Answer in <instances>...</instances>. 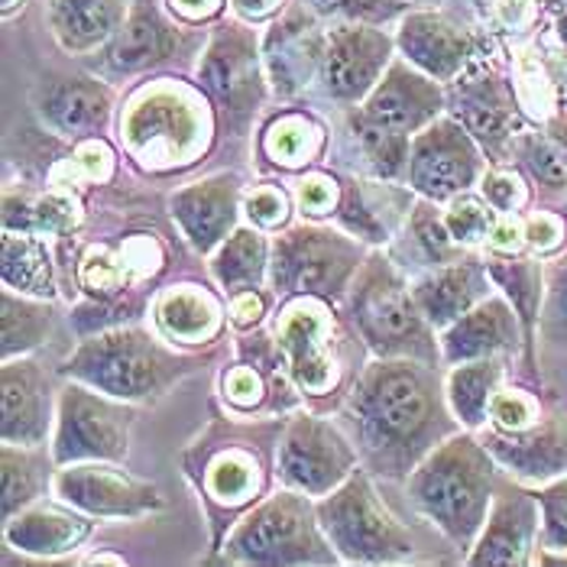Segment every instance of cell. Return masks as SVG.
I'll return each instance as SVG.
<instances>
[{
    "label": "cell",
    "instance_id": "cell-1",
    "mask_svg": "<svg viewBox=\"0 0 567 567\" xmlns=\"http://www.w3.org/2000/svg\"><path fill=\"white\" fill-rule=\"evenodd\" d=\"M348 412L360 457L390 481L412 474L461 425L435 367L405 357H377L363 367L350 386Z\"/></svg>",
    "mask_w": 567,
    "mask_h": 567
},
{
    "label": "cell",
    "instance_id": "cell-2",
    "mask_svg": "<svg viewBox=\"0 0 567 567\" xmlns=\"http://www.w3.org/2000/svg\"><path fill=\"white\" fill-rule=\"evenodd\" d=\"M405 493L451 545L471 551L496 496V457L474 435L454 432L409 474Z\"/></svg>",
    "mask_w": 567,
    "mask_h": 567
},
{
    "label": "cell",
    "instance_id": "cell-3",
    "mask_svg": "<svg viewBox=\"0 0 567 567\" xmlns=\"http://www.w3.org/2000/svg\"><path fill=\"white\" fill-rule=\"evenodd\" d=\"M205 87L178 79H156L131 94L121 117V140L146 173L192 166L212 140V107Z\"/></svg>",
    "mask_w": 567,
    "mask_h": 567
},
{
    "label": "cell",
    "instance_id": "cell-4",
    "mask_svg": "<svg viewBox=\"0 0 567 567\" xmlns=\"http://www.w3.org/2000/svg\"><path fill=\"white\" fill-rule=\"evenodd\" d=\"M195 370V360L166 348L143 328H104L79 344L65 377L124 402H156Z\"/></svg>",
    "mask_w": 567,
    "mask_h": 567
},
{
    "label": "cell",
    "instance_id": "cell-5",
    "mask_svg": "<svg viewBox=\"0 0 567 567\" xmlns=\"http://www.w3.org/2000/svg\"><path fill=\"white\" fill-rule=\"evenodd\" d=\"M350 315L373 357H405L435 367L441 350L435 328L419 311L412 286L383 254L367 257L350 286Z\"/></svg>",
    "mask_w": 567,
    "mask_h": 567
},
{
    "label": "cell",
    "instance_id": "cell-6",
    "mask_svg": "<svg viewBox=\"0 0 567 567\" xmlns=\"http://www.w3.org/2000/svg\"><path fill=\"white\" fill-rule=\"evenodd\" d=\"M230 565H334L341 555L328 542L318 506L308 493L282 489L254 506L224 542Z\"/></svg>",
    "mask_w": 567,
    "mask_h": 567
},
{
    "label": "cell",
    "instance_id": "cell-7",
    "mask_svg": "<svg viewBox=\"0 0 567 567\" xmlns=\"http://www.w3.org/2000/svg\"><path fill=\"white\" fill-rule=\"evenodd\" d=\"M318 519L348 565H402L415 558L409 528L395 519L377 496L367 471H353L348 481L318 503Z\"/></svg>",
    "mask_w": 567,
    "mask_h": 567
},
{
    "label": "cell",
    "instance_id": "cell-8",
    "mask_svg": "<svg viewBox=\"0 0 567 567\" xmlns=\"http://www.w3.org/2000/svg\"><path fill=\"white\" fill-rule=\"evenodd\" d=\"M328 302L321 296H296L276 321V344L289 380L308 399L341 393L350 377V341Z\"/></svg>",
    "mask_w": 567,
    "mask_h": 567
},
{
    "label": "cell",
    "instance_id": "cell-9",
    "mask_svg": "<svg viewBox=\"0 0 567 567\" xmlns=\"http://www.w3.org/2000/svg\"><path fill=\"white\" fill-rule=\"evenodd\" d=\"M367 250L357 237L321 224H299L276 237L269 279L286 296H321L341 299L353 286Z\"/></svg>",
    "mask_w": 567,
    "mask_h": 567
},
{
    "label": "cell",
    "instance_id": "cell-10",
    "mask_svg": "<svg viewBox=\"0 0 567 567\" xmlns=\"http://www.w3.org/2000/svg\"><path fill=\"white\" fill-rule=\"evenodd\" d=\"M185 474L195 481L215 519L257 503L266 489V457L240 425H215L185 451Z\"/></svg>",
    "mask_w": 567,
    "mask_h": 567
},
{
    "label": "cell",
    "instance_id": "cell-11",
    "mask_svg": "<svg viewBox=\"0 0 567 567\" xmlns=\"http://www.w3.org/2000/svg\"><path fill=\"white\" fill-rule=\"evenodd\" d=\"M198 85L230 121V127H244L257 117L266 101V65L262 43L247 20H224L212 30L198 59Z\"/></svg>",
    "mask_w": 567,
    "mask_h": 567
},
{
    "label": "cell",
    "instance_id": "cell-12",
    "mask_svg": "<svg viewBox=\"0 0 567 567\" xmlns=\"http://www.w3.org/2000/svg\"><path fill=\"white\" fill-rule=\"evenodd\" d=\"M136 422V409L124 399L107 393H94L85 383H69L59 393L55 412V441L52 461L82 464V461H124L131 451V432Z\"/></svg>",
    "mask_w": 567,
    "mask_h": 567
},
{
    "label": "cell",
    "instance_id": "cell-13",
    "mask_svg": "<svg viewBox=\"0 0 567 567\" xmlns=\"http://www.w3.org/2000/svg\"><path fill=\"white\" fill-rule=\"evenodd\" d=\"M357 447L338 425L306 412L279 429L276 477L289 489L328 496L357 471Z\"/></svg>",
    "mask_w": 567,
    "mask_h": 567
},
{
    "label": "cell",
    "instance_id": "cell-14",
    "mask_svg": "<svg viewBox=\"0 0 567 567\" xmlns=\"http://www.w3.org/2000/svg\"><path fill=\"white\" fill-rule=\"evenodd\" d=\"M447 104L457 107V121L496 159L516 146L523 136V107L516 85L496 69V59L481 52L454 82Z\"/></svg>",
    "mask_w": 567,
    "mask_h": 567
},
{
    "label": "cell",
    "instance_id": "cell-15",
    "mask_svg": "<svg viewBox=\"0 0 567 567\" xmlns=\"http://www.w3.org/2000/svg\"><path fill=\"white\" fill-rule=\"evenodd\" d=\"M205 33L188 23L178 27L169 20L156 0H133L131 13L117 37L101 49L104 75H143L150 69H163L188 59L195 49H205Z\"/></svg>",
    "mask_w": 567,
    "mask_h": 567
},
{
    "label": "cell",
    "instance_id": "cell-16",
    "mask_svg": "<svg viewBox=\"0 0 567 567\" xmlns=\"http://www.w3.org/2000/svg\"><path fill=\"white\" fill-rule=\"evenodd\" d=\"M483 156L477 140L457 117H437L412 136L409 182L432 202H451L471 192L483 178Z\"/></svg>",
    "mask_w": 567,
    "mask_h": 567
},
{
    "label": "cell",
    "instance_id": "cell-17",
    "mask_svg": "<svg viewBox=\"0 0 567 567\" xmlns=\"http://www.w3.org/2000/svg\"><path fill=\"white\" fill-rule=\"evenodd\" d=\"M328 33L331 30L321 27V17L308 3H286V10L262 37L266 79L279 97H299L311 87V82L321 79Z\"/></svg>",
    "mask_w": 567,
    "mask_h": 567
},
{
    "label": "cell",
    "instance_id": "cell-18",
    "mask_svg": "<svg viewBox=\"0 0 567 567\" xmlns=\"http://www.w3.org/2000/svg\"><path fill=\"white\" fill-rule=\"evenodd\" d=\"M55 499L104 519H124V516H146L166 506L163 493L146 481H136L114 467V461H82V464H62L52 477Z\"/></svg>",
    "mask_w": 567,
    "mask_h": 567
},
{
    "label": "cell",
    "instance_id": "cell-19",
    "mask_svg": "<svg viewBox=\"0 0 567 567\" xmlns=\"http://www.w3.org/2000/svg\"><path fill=\"white\" fill-rule=\"evenodd\" d=\"M395 40L377 23H334L321 65V94L334 104H360L393 65Z\"/></svg>",
    "mask_w": 567,
    "mask_h": 567
},
{
    "label": "cell",
    "instance_id": "cell-20",
    "mask_svg": "<svg viewBox=\"0 0 567 567\" xmlns=\"http://www.w3.org/2000/svg\"><path fill=\"white\" fill-rule=\"evenodd\" d=\"M447 107V91L437 79L425 75L405 59H393L380 85L373 87L353 111V121L370 124L377 131L415 136L435 124Z\"/></svg>",
    "mask_w": 567,
    "mask_h": 567
},
{
    "label": "cell",
    "instance_id": "cell-21",
    "mask_svg": "<svg viewBox=\"0 0 567 567\" xmlns=\"http://www.w3.org/2000/svg\"><path fill=\"white\" fill-rule=\"evenodd\" d=\"M166 247L150 230H131L117 240L87 244L79 257L75 276L82 292L97 302H114L136 292L140 282H150L166 266Z\"/></svg>",
    "mask_w": 567,
    "mask_h": 567
},
{
    "label": "cell",
    "instance_id": "cell-22",
    "mask_svg": "<svg viewBox=\"0 0 567 567\" xmlns=\"http://www.w3.org/2000/svg\"><path fill=\"white\" fill-rule=\"evenodd\" d=\"M395 49L405 62L437 79L441 85H451L483 52L481 40L471 30L437 10H409L399 20Z\"/></svg>",
    "mask_w": 567,
    "mask_h": 567
},
{
    "label": "cell",
    "instance_id": "cell-23",
    "mask_svg": "<svg viewBox=\"0 0 567 567\" xmlns=\"http://www.w3.org/2000/svg\"><path fill=\"white\" fill-rule=\"evenodd\" d=\"M114 87L94 75H52L33 91V111L59 136H91L107 127L114 114Z\"/></svg>",
    "mask_w": 567,
    "mask_h": 567
},
{
    "label": "cell",
    "instance_id": "cell-24",
    "mask_svg": "<svg viewBox=\"0 0 567 567\" xmlns=\"http://www.w3.org/2000/svg\"><path fill=\"white\" fill-rule=\"evenodd\" d=\"M538 523H542L538 496L516 486L496 489L481 538L467 555V565H532L535 538L542 535Z\"/></svg>",
    "mask_w": 567,
    "mask_h": 567
},
{
    "label": "cell",
    "instance_id": "cell-25",
    "mask_svg": "<svg viewBox=\"0 0 567 567\" xmlns=\"http://www.w3.org/2000/svg\"><path fill=\"white\" fill-rule=\"evenodd\" d=\"M169 212L182 227L185 240L198 254H212L234 234L237 212H240V178L237 175H208L173 192Z\"/></svg>",
    "mask_w": 567,
    "mask_h": 567
},
{
    "label": "cell",
    "instance_id": "cell-26",
    "mask_svg": "<svg viewBox=\"0 0 567 567\" xmlns=\"http://www.w3.org/2000/svg\"><path fill=\"white\" fill-rule=\"evenodd\" d=\"M3 441L40 447L52 425V390L43 363L30 357L3 360Z\"/></svg>",
    "mask_w": 567,
    "mask_h": 567
},
{
    "label": "cell",
    "instance_id": "cell-27",
    "mask_svg": "<svg viewBox=\"0 0 567 567\" xmlns=\"http://www.w3.org/2000/svg\"><path fill=\"white\" fill-rule=\"evenodd\" d=\"M483 444L519 481H551L567 471V419L551 415L525 432L486 429Z\"/></svg>",
    "mask_w": 567,
    "mask_h": 567
},
{
    "label": "cell",
    "instance_id": "cell-28",
    "mask_svg": "<svg viewBox=\"0 0 567 567\" xmlns=\"http://www.w3.org/2000/svg\"><path fill=\"white\" fill-rule=\"evenodd\" d=\"M523 318L509 299L489 296L467 315H461L451 328L441 334V357L447 363H467L483 357H499L506 350L519 348Z\"/></svg>",
    "mask_w": 567,
    "mask_h": 567
},
{
    "label": "cell",
    "instance_id": "cell-29",
    "mask_svg": "<svg viewBox=\"0 0 567 567\" xmlns=\"http://www.w3.org/2000/svg\"><path fill=\"white\" fill-rule=\"evenodd\" d=\"M489 269L486 260L461 257L454 262L435 266L412 286V299L419 311L429 318L432 328H451L461 315H467L483 299H489Z\"/></svg>",
    "mask_w": 567,
    "mask_h": 567
},
{
    "label": "cell",
    "instance_id": "cell-30",
    "mask_svg": "<svg viewBox=\"0 0 567 567\" xmlns=\"http://www.w3.org/2000/svg\"><path fill=\"white\" fill-rule=\"evenodd\" d=\"M133 0H45V20L69 55H91L117 37Z\"/></svg>",
    "mask_w": 567,
    "mask_h": 567
},
{
    "label": "cell",
    "instance_id": "cell-31",
    "mask_svg": "<svg viewBox=\"0 0 567 567\" xmlns=\"http://www.w3.org/2000/svg\"><path fill=\"white\" fill-rule=\"evenodd\" d=\"M65 506V503H62ZM55 503H33L27 509H20L17 516L3 519V535L7 545L23 551V555H37V558H55L65 551H75L87 538L91 525L82 516L62 509Z\"/></svg>",
    "mask_w": 567,
    "mask_h": 567
},
{
    "label": "cell",
    "instance_id": "cell-32",
    "mask_svg": "<svg viewBox=\"0 0 567 567\" xmlns=\"http://www.w3.org/2000/svg\"><path fill=\"white\" fill-rule=\"evenodd\" d=\"M409 205H412L409 192H399L393 185H380V182L348 178L344 195H341V208H338V220L353 237H363L370 244H386L395 224L409 218Z\"/></svg>",
    "mask_w": 567,
    "mask_h": 567
},
{
    "label": "cell",
    "instance_id": "cell-33",
    "mask_svg": "<svg viewBox=\"0 0 567 567\" xmlns=\"http://www.w3.org/2000/svg\"><path fill=\"white\" fill-rule=\"evenodd\" d=\"M220 315L218 299L202 286H169L156 302V324L173 344H205L218 338Z\"/></svg>",
    "mask_w": 567,
    "mask_h": 567
},
{
    "label": "cell",
    "instance_id": "cell-34",
    "mask_svg": "<svg viewBox=\"0 0 567 567\" xmlns=\"http://www.w3.org/2000/svg\"><path fill=\"white\" fill-rule=\"evenodd\" d=\"M499 380H503V363L496 357L454 363V370L447 373L444 393H447L451 412L457 415L464 429H483L489 422V402L499 390Z\"/></svg>",
    "mask_w": 567,
    "mask_h": 567
},
{
    "label": "cell",
    "instance_id": "cell-35",
    "mask_svg": "<svg viewBox=\"0 0 567 567\" xmlns=\"http://www.w3.org/2000/svg\"><path fill=\"white\" fill-rule=\"evenodd\" d=\"M3 286L37 299L55 296V266L40 234L3 230Z\"/></svg>",
    "mask_w": 567,
    "mask_h": 567
},
{
    "label": "cell",
    "instance_id": "cell-36",
    "mask_svg": "<svg viewBox=\"0 0 567 567\" xmlns=\"http://www.w3.org/2000/svg\"><path fill=\"white\" fill-rule=\"evenodd\" d=\"M262 156L279 169H306L324 150V127L302 111H286L266 124Z\"/></svg>",
    "mask_w": 567,
    "mask_h": 567
},
{
    "label": "cell",
    "instance_id": "cell-37",
    "mask_svg": "<svg viewBox=\"0 0 567 567\" xmlns=\"http://www.w3.org/2000/svg\"><path fill=\"white\" fill-rule=\"evenodd\" d=\"M266 237L254 227H237L218 247L212 260V276L227 296L260 289L266 279Z\"/></svg>",
    "mask_w": 567,
    "mask_h": 567
},
{
    "label": "cell",
    "instance_id": "cell-38",
    "mask_svg": "<svg viewBox=\"0 0 567 567\" xmlns=\"http://www.w3.org/2000/svg\"><path fill=\"white\" fill-rule=\"evenodd\" d=\"M528 175L548 188L567 185V107H561L538 133H523L513 146Z\"/></svg>",
    "mask_w": 567,
    "mask_h": 567
},
{
    "label": "cell",
    "instance_id": "cell-39",
    "mask_svg": "<svg viewBox=\"0 0 567 567\" xmlns=\"http://www.w3.org/2000/svg\"><path fill=\"white\" fill-rule=\"evenodd\" d=\"M3 360L10 357H27L30 350L45 344L55 324V311L45 306V299H27L23 292L13 296V289H3Z\"/></svg>",
    "mask_w": 567,
    "mask_h": 567
},
{
    "label": "cell",
    "instance_id": "cell-40",
    "mask_svg": "<svg viewBox=\"0 0 567 567\" xmlns=\"http://www.w3.org/2000/svg\"><path fill=\"white\" fill-rule=\"evenodd\" d=\"M513 85H516V97H519V107L523 114H528L532 121H551L561 107V91L558 82L548 69V59H545V49L538 45H523L513 59Z\"/></svg>",
    "mask_w": 567,
    "mask_h": 567
},
{
    "label": "cell",
    "instance_id": "cell-41",
    "mask_svg": "<svg viewBox=\"0 0 567 567\" xmlns=\"http://www.w3.org/2000/svg\"><path fill=\"white\" fill-rule=\"evenodd\" d=\"M45 489V461L37 447L3 441V519L33 506Z\"/></svg>",
    "mask_w": 567,
    "mask_h": 567
},
{
    "label": "cell",
    "instance_id": "cell-42",
    "mask_svg": "<svg viewBox=\"0 0 567 567\" xmlns=\"http://www.w3.org/2000/svg\"><path fill=\"white\" fill-rule=\"evenodd\" d=\"M486 269H489L493 282H499L506 289L509 302L516 306L519 318H523L525 334L532 338V328H535V318H538V306L545 299V289H542L545 266H538L535 260H516V257L499 260V254H496V257L486 260Z\"/></svg>",
    "mask_w": 567,
    "mask_h": 567
},
{
    "label": "cell",
    "instance_id": "cell-43",
    "mask_svg": "<svg viewBox=\"0 0 567 567\" xmlns=\"http://www.w3.org/2000/svg\"><path fill=\"white\" fill-rule=\"evenodd\" d=\"M20 220L7 224V230H27L40 237H72L82 224V205L72 192L52 188L45 195H37L33 202H20Z\"/></svg>",
    "mask_w": 567,
    "mask_h": 567
},
{
    "label": "cell",
    "instance_id": "cell-44",
    "mask_svg": "<svg viewBox=\"0 0 567 567\" xmlns=\"http://www.w3.org/2000/svg\"><path fill=\"white\" fill-rule=\"evenodd\" d=\"M405 227H409V237L415 240V247L425 254L429 262L444 266V262H454L464 257V247L451 237L444 212H437L432 198L415 205V212L405 218Z\"/></svg>",
    "mask_w": 567,
    "mask_h": 567
},
{
    "label": "cell",
    "instance_id": "cell-45",
    "mask_svg": "<svg viewBox=\"0 0 567 567\" xmlns=\"http://www.w3.org/2000/svg\"><path fill=\"white\" fill-rule=\"evenodd\" d=\"M496 208L486 202V198H477L471 192L451 198L447 212H444V220H447V230L451 237L467 250V247H477V244H486L489 240V230L496 224Z\"/></svg>",
    "mask_w": 567,
    "mask_h": 567
},
{
    "label": "cell",
    "instance_id": "cell-46",
    "mask_svg": "<svg viewBox=\"0 0 567 567\" xmlns=\"http://www.w3.org/2000/svg\"><path fill=\"white\" fill-rule=\"evenodd\" d=\"M321 20L334 23H390L409 13V0H302Z\"/></svg>",
    "mask_w": 567,
    "mask_h": 567
},
{
    "label": "cell",
    "instance_id": "cell-47",
    "mask_svg": "<svg viewBox=\"0 0 567 567\" xmlns=\"http://www.w3.org/2000/svg\"><path fill=\"white\" fill-rule=\"evenodd\" d=\"M542 419V402L525 390H496L489 402V425L499 432H525Z\"/></svg>",
    "mask_w": 567,
    "mask_h": 567
},
{
    "label": "cell",
    "instance_id": "cell-48",
    "mask_svg": "<svg viewBox=\"0 0 567 567\" xmlns=\"http://www.w3.org/2000/svg\"><path fill=\"white\" fill-rule=\"evenodd\" d=\"M545 311H542V331L567 344V254L545 269Z\"/></svg>",
    "mask_w": 567,
    "mask_h": 567
},
{
    "label": "cell",
    "instance_id": "cell-49",
    "mask_svg": "<svg viewBox=\"0 0 567 567\" xmlns=\"http://www.w3.org/2000/svg\"><path fill=\"white\" fill-rule=\"evenodd\" d=\"M341 195H344V185H338L328 173H306L299 178V185H296L299 212L308 220H321L338 215Z\"/></svg>",
    "mask_w": 567,
    "mask_h": 567
},
{
    "label": "cell",
    "instance_id": "cell-50",
    "mask_svg": "<svg viewBox=\"0 0 567 567\" xmlns=\"http://www.w3.org/2000/svg\"><path fill=\"white\" fill-rule=\"evenodd\" d=\"M542 506V548L567 555V477L538 493Z\"/></svg>",
    "mask_w": 567,
    "mask_h": 567
},
{
    "label": "cell",
    "instance_id": "cell-51",
    "mask_svg": "<svg viewBox=\"0 0 567 567\" xmlns=\"http://www.w3.org/2000/svg\"><path fill=\"white\" fill-rule=\"evenodd\" d=\"M62 175H69L72 182H87V185L107 182L114 175V153H111V146L101 143V140H85L75 150V156L55 173V178H62Z\"/></svg>",
    "mask_w": 567,
    "mask_h": 567
},
{
    "label": "cell",
    "instance_id": "cell-52",
    "mask_svg": "<svg viewBox=\"0 0 567 567\" xmlns=\"http://www.w3.org/2000/svg\"><path fill=\"white\" fill-rule=\"evenodd\" d=\"M481 195L499 215H519L528 205V185L513 169H489L481 178Z\"/></svg>",
    "mask_w": 567,
    "mask_h": 567
},
{
    "label": "cell",
    "instance_id": "cell-53",
    "mask_svg": "<svg viewBox=\"0 0 567 567\" xmlns=\"http://www.w3.org/2000/svg\"><path fill=\"white\" fill-rule=\"evenodd\" d=\"M244 208H247L250 220L260 224V227H279V224H286V218H289V198L272 182L254 185L247 192V198H244Z\"/></svg>",
    "mask_w": 567,
    "mask_h": 567
},
{
    "label": "cell",
    "instance_id": "cell-54",
    "mask_svg": "<svg viewBox=\"0 0 567 567\" xmlns=\"http://www.w3.org/2000/svg\"><path fill=\"white\" fill-rule=\"evenodd\" d=\"M525 224V244L535 250V254H555L561 244H565V220L551 212H538V215H528Z\"/></svg>",
    "mask_w": 567,
    "mask_h": 567
},
{
    "label": "cell",
    "instance_id": "cell-55",
    "mask_svg": "<svg viewBox=\"0 0 567 567\" xmlns=\"http://www.w3.org/2000/svg\"><path fill=\"white\" fill-rule=\"evenodd\" d=\"M538 0H493V17L503 30L509 33H525L538 20Z\"/></svg>",
    "mask_w": 567,
    "mask_h": 567
},
{
    "label": "cell",
    "instance_id": "cell-56",
    "mask_svg": "<svg viewBox=\"0 0 567 567\" xmlns=\"http://www.w3.org/2000/svg\"><path fill=\"white\" fill-rule=\"evenodd\" d=\"M489 250L493 254H499V257H516L525 244V224L516 215H503V218H496L493 224V230H489Z\"/></svg>",
    "mask_w": 567,
    "mask_h": 567
},
{
    "label": "cell",
    "instance_id": "cell-57",
    "mask_svg": "<svg viewBox=\"0 0 567 567\" xmlns=\"http://www.w3.org/2000/svg\"><path fill=\"white\" fill-rule=\"evenodd\" d=\"M224 3H227V0H166L169 13H173L175 20L188 23V27H205V23H212L215 17H220Z\"/></svg>",
    "mask_w": 567,
    "mask_h": 567
},
{
    "label": "cell",
    "instance_id": "cell-58",
    "mask_svg": "<svg viewBox=\"0 0 567 567\" xmlns=\"http://www.w3.org/2000/svg\"><path fill=\"white\" fill-rule=\"evenodd\" d=\"M262 315H266V299L260 296V289H247V292H237L230 296V321L234 328H254L260 324Z\"/></svg>",
    "mask_w": 567,
    "mask_h": 567
},
{
    "label": "cell",
    "instance_id": "cell-59",
    "mask_svg": "<svg viewBox=\"0 0 567 567\" xmlns=\"http://www.w3.org/2000/svg\"><path fill=\"white\" fill-rule=\"evenodd\" d=\"M227 3L247 23H260V20L279 17L286 10V0H227Z\"/></svg>",
    "mask_w": 567,
    "mask_h": 567
},
{
    "label": "cell",
    "instance_id": "cell-60",
    "mask_svg": "<svg viewBox=\"0 0 567 567\" xmlns=\"http://www.w3.org/2000/svg\"><path fill=\"white\" fill-rule=\"evenodd\" d=\"M538 7H542L545 13H551V17H561L567 10V0H538Z\"/></svg>",
    "mask_w": 567,
    "mask_h": 567
},
{
    "label": "cell",
    "instance_id": "cell-61",
    "mask_svg": "<svg viewBox=\"0 0 567 567\" xmlns=\"http://www.w3.org/2000/svg\"><path fill=\"white\" fill-rule=\"evenodd\" d=\"M555 40L567 49V10L561 17H555Z\"/></svg>",
    "mask_w": 567,
    "mask_h": 567
},
{
    "label": "cell",
    "instance_id": "cell-62",
    "mask_svg": "<svg viewBox=\"0 0 567 567\" xmlns=\"http://www.w3.org/2000/svg\"><path fill=\"white\" fill-rule=\"evenodd\" d=\"M17 3H20V0H3V13H7V17H10V10H13V7H17Z\"/></svg>",
    "mask_w": 567,
    "mask_h": 567
},
{
    "label": "cell",
    "instance_id": "cell-63",
    "mask_svg": "<svg viewBox=\"0 0 567 567\" xmlns=\"http://www.w3.org/2000/svg\"><path fill=\"white\" fill-rule=\"evenodd\" d=\"M412 3H422V7H437L441 0H412Z\"/></svg>",
    "mask_w": 567,
    "mask_h": 567
}]
</instances>
